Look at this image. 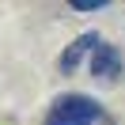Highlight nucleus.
Instances as JSON below:
<instances>
[{
    "instance_id": "1",
    "label": "nucleus",
    "mask_w": 125,
    "mask_h": 125,
    "mask_svg": "<svg viewBox=\"0 0 125 125\" xmlns=\"http://www.w3.org/2000/svg\"><path fill=\"white\" fill-rule=\"evenodd\" d=\"M99 117H102V106L91 95H61L49 106L46 125H95Z\"/></svg>"
},
{
    "instance_id": "2",
    "label": "nucleus",
    "mask_w": 125,
    "mask_h": 125,
    "mask_svg": "<svg viewBox=\"0 0 125 125\" xmlns=\"http://www.w3.org/2000/svg\"><path fill=\"white\" fill-rule=\"evenodd\" d=\"M91 76H99V80H117V76H121V49L99 42L95 53H91Z\"/></svg>"
},
{
    "instance_id": "4",
    "label": "nucleus",
    "mask_w": 125,
    "mask_h": 125,
    "mask_svg": "<svg viewBox=\"0 0 125 125\" xmlns=\"http://www.w3.org/2000/svg\"><path fill=\"white\" fill-rule=\"evenodd\" d=\"M68 8L72 11H99V8H106V0H68Z\"/></svg>"
},
{
    "instance_id": "3",
    "label": "nucleus",
    "mask_w": 125,
    "mask_h": 125,
    "mask_svg": "<svg viewBox=\"0 0 125 125\" xmlns=\"http://www.w3.org/2000/svg\"><path fill=\"white\" fill-rule=\"evenodd\" d=\"M95 46H99V34H95V31L80 34V38H76V42H72V46L61 53V72H72V68H76V64L83 61L87 53H95Z\"/></svg>"
}]
</instances>
